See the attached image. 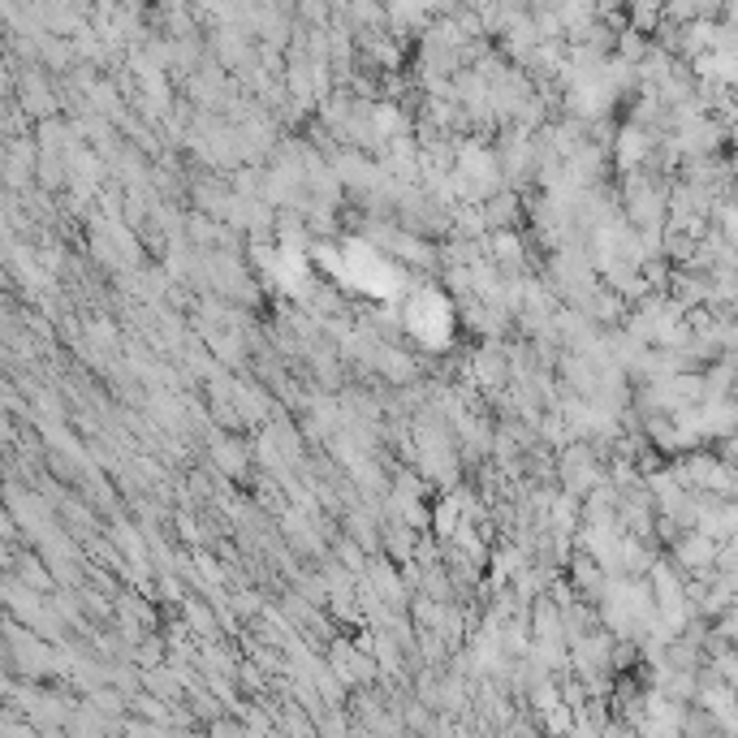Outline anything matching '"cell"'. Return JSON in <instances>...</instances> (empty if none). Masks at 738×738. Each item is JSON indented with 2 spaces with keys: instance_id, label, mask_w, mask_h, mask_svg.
I'll return each instance as SVG.
<instances>
[{
  "instance_id": "obj_6",
  "label": "cell",
  "mask_w": 738,
  "mask_h": 738,
  "mask_svg": "<svg viewBox=\"0 0 738 738\" xmlns=\"http://www.w3.org/2000/svg\"><path fill=\"white\" fill-rule=\"evenodd\" d=\"M182 622L191 627V635H195L199 643H221V613H216L212 605L186 596V600H182Z\"/></svg>"
},
{
  "instance_id": "obj_16",
  "label": "cell",
  "mask_w": 738,
  "mask_h": 738,
  "mask_svg": "<svg viewBox=\"0 0 738 738\" xmlns=\"http://www.w3.org/2000/svg\"><path fill=\"white\" fill-rule=\"evenodd\" d=\"M135 665L148 674V670H160V665H169V640L164 635H148V640L135 648Z\"/></svg>"
},
{
  "instance_id": "obj_21",
  "label": "cell",
  "mask_w": 738,
  "mask_h": 738,
  "mask_svg": "<svg viewBox=\"0 0 738 738\" xmlns=\"http://www.w3.org/2000/svg\"><path fill=\"white\" fill-rule=\"evenodd\" d=\"M600 730H605L600 721H591L588 713H579V726H575V735L570 738H600Z\"/></svg>"
},
{
  "instance_id": "obj_5",
  "label": "cell",
  "mask_w": 738,
  "mask_h": 738,
  "mask_svg": "<svg viewBox=\"0 0 738 738\" xmlns=\"http://www.w3.org/2000/svg\"><path fill=\"white\" fill-rule=\"evenodd\" d=\"M532 640L566 643V618H561V605H553V596H548V591H544L541 600H532Z\"/></svg>"
},
{
  "instance_id": "obj_4",
  "label": "cell",
  "mask_w": 738,
  "mask_h": 738,
  "mask_svg": "<svg viewBox=\"0 0 738 738\" xmlns=\"http://www.w3.org/2000/svg\"><path fill=\"white\" fill-rule=\"evenodd\" d=\"M18 92H22V108L35 117V121H52L56 117V96H52V87H49V78L40 74V65H31L22 78H18Z\"/></svg>"
},
{
  "instance_id": "obj_1",
  "label": "cell",
  "mask_w": 738,
  "mask_h": 738,
  "mask_svg": "<svg viewBox=\"0 0 738 738\" xmlns=\"http://www.w3.org/2000/svg\"><path fill=\"white\" fill-rule=\"evenodd\" d=\"M557 480L566 484L570 496L588 501L600 484H609V475H605V467H600V449H596L591 441L566 445V449H561V458H557Z\"/></svg>"
},
{
  "instance_id": "obj_3",
  "label": "cell",
  "mask_w": 738,
  "mask_h": 738,
  "mask_svg": "<svg viewBox=\"0 0 738 738\" xmlns=\"http://www.w3.org/2000/svg\"><path fill=\"white\" fill-rule=\"evenodd\" d=\"M471 381H475V385H484V389H501L505 381H514L510 359H505V345L484 342L475 354H471Z\"/></svg>"
},
{
  "instance_id": "obj_8",
  "label": "cell",
  "mask_w": 738,
  "mask_h": 738,
  "mask_svg": "<svg viewBox=\"0 0 738 738\" xmlns=\"http://www.w3.org/2000/svg\"><path fill=\"white\" fill-rule=\"evenodd\" d=\"M381 553H389L394 566H410V557L419 553V532L402 527V523H385L381 532Z\"/></svg>"
},
{
  "instance_id": "obj_22",
  "label": "cell",
  "mask_w": 738,
  "mask_h": 738,
  "mask_svg": "<svg viewBox=\"0 0 738 738\" xmlns=\"http://www.w3.org/2000/svg\"><path fill=\"white\" fill-rule=\"evenodd\" d=\"M178 738H212L207 730H199V726H191V730H178Z\"/></svg>"
},
{
  "instance_id": "obj_10",
  "label": "cell",
  "mask_w": 738,
  "mask_h": 738,
  "mask_svg": "<svg viewBox=\"0 0 738 738\" xmlns=\"http://www.w3.org/2000/svg\"><path fill=\"white\" fill-rule=\"evenodd\" d=\"M143 691H151L156 699H164V704H173V708H182V704H186V695H191V691H186V683H182V678H178L169 665L148 670V674H143Z\"/></svg>"
},
{
  "instance_id": "obj_11",
  "label": "cell",
  "mask_w": 738,
  "mask_h": 738,
  "mask_svg": "<svg viewBox=\"0 0 738 738\" xmlns=\"http://www.w3.org/2000/svg\"><path fill=\"white\" fill-rule=\"evenodd\" d=\"M130 717L151 721V726H173L178 708H173V704H164V699H156L151 691H139V695H130Z\"/></svg>"
},
{
  "instance_id": "obj_7",
  "label": "cell",
  "mask_w": 738,
  "mask_h": 738,
  "mask_svg": "<svg viewBox=\"0 0 738 738\" xmlns=\"http://www.w3.org/2000/svg\"><path fill=\"white\" fill-rule=\"evenodd\" d=\"M9 557H13V575L26 584L31 591H40V596H52L56 591V579H52L49 561L44 557H31V553H18V548H9Z\"/></svg>"
},
{
  "instance_id": "obj_13",
  "label": "cell",
  "mask_w": 738,
  "mask_h": 738,
  "mask_svg": "<svg viewBox=\"0 0 738 738\" xmlns=\"http://www.w3.org/2000/svg\"><path fill=\"white\" fill-rule=\"evenodd\" d=\"M186 708L195 713V721L199 726H212V721H221V717H229V708H225V699L221 695H212V691L203 687V691H191L186 695Z\"/></svg>"
},
{
  "instance_id": "obj_15",
  "label": "cell",
  "mask_w": 738,
  "mask_h": 738,
  "mask_svg": "<svg viewBox=\"0 0 738 738\" xmlns=\"http://www.w3.org/2000/svg\"><path fill=\"white\" fill-rule=\"evenodd\" d=\"M557 704H566V699H561V683H557V678H541V683H532V691H527V708H532L536 717L553 713Z\"/></svg>"
},
{
  "instance_id": "obj_12",
  "label": "cell",
  "mask_w": 738,
  "mask_h": 738,
  "mask_svg": "<svg viewBox=\"0 0 738 738\" xmlns=\"http://www.w3.org/2000/svg\"><path fill=\"white\" fill-rule=\"evenodd\" d=\"M212 458H216V467H221L229 480H243L246 475L243 441H234V437H212Z\"/></svg>"
},
{
  "instance_id": "obj_9",
  "label": "cell",
  "mask_w": 738,
  "mask_h": 738,
  "mask_svg": "<svg viewBox=\"0 0 738 738\" xmlns=\"http://www.w3.org/2000/svg\"><path fill=\"white\" fill-rule=\"evenodd\" d=\"M484 216H489L492 234L514 229V225H518V216H523V195H518V191H501V195H492L489 203H484Z\"/></svg>"
},
{
  "instance_id": "obj_18",
  "label": "cell",
  "mask_w": 738,
  "mask_h": 738,
  "mask_svg": "<svg viewBox=\"0 0 738 738\" xmlns=\"http://www.w3.org/2000/svg\"><path fill=\"white\" fill-rule=\"evenodd\" d=\"M264 683H268V674L255 665V661H243V670H238V687H246V695L250 699H264L268 691H264Z\"/></svg>"
},
{
  "instance_id": "obj_20",
  "label": "cell",
  "mask_w": 738,
  "mask_h": 738,
  "mask_svg": "<svg viewBox=\"0 0 738 738\" xmlns=\"http://www.w3.org/2000/svg\"><path fill=\"white\" fill-rule=\"evenodd\" d=\"M320 738H354L350 735V721H345L342 708H333V713L320 721Z\"/></svg>"
},
{
  "instance_id": "obj_17",
  "label": "cell",
  "mask_w": 738,
  "mask_h": 738,
  "mask_svg": "<svg viewBox=\"0 0 738 738\" xmlns=\"http://www.w3.org/2000/svg\"><path fill=\"white\" fill-rule=\"evenodd\" d=\"M229 609H234L238 618H250V622H255V618H259L268 605H264V596H259L255 588H238L234 596H229Z\"/></svg>"
},
{
  "instance_id": "obj_19",
  "label": "cell",
  "mask_w": 738,
  "mask_h": 738,
  "mask_svg": "<svg viewBox=\"0 0 738 738\" xmlns=\"http://www.w3.org/2000/svg\"><path fill=\"white\" fill-rule=\"evenodd\" d=\"M126 738H178V730H169V726H151V721L130 717V721H126Z\"/></svg>"
},
{
  "instance_id": "obj_2",
  "label": "cell",
  "mask_w": 738,
  "mask_h": 738,
  "mask_svg": "<svg viewBox=\"0 0 738 738\" xmlns=\"http://www.w3.org/2000/svg\"><path fill=\"white\" fill-rule=\"evenodd\" d=\"M717 557H721V544L708 541L704 532H687L674 544V566L683 579H708L717 570Z\"/></svg>"
},
{
  "instance_id": "obj_14",
  "label": "cell",
  "mask_w": 738,
  "mask_h": 738,
  "mask_svg": "<svg viewBox=\"0 0 738 738\" xmlns=\"http://www.w3.org/2000/svg\"><path fill=\"white\" fill-rule=\"evenodd\" d=\"M575 726H579V713H575L570 704H557L553 713H544L541 717V735L544 738H570L575 735Z\"/></svg>"
}]
</instances>
